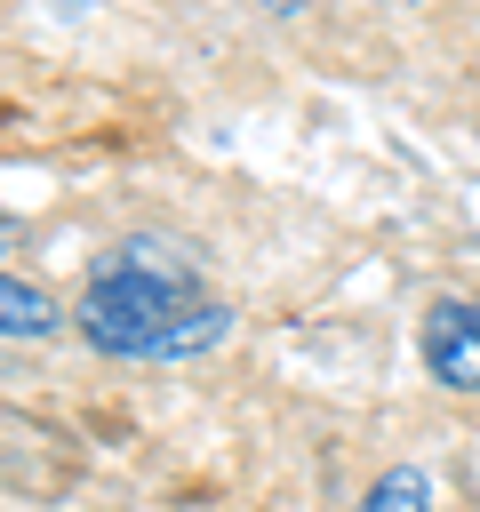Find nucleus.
Returning <instances> with one entry per match:
<instances>
[{
	"mask_svg": "<svg viewBox=\"0 0 480 512\" xmlns=\"http://www.w3.org/2000/svg\"><path fill=\"white\" fill-rule=\"evenodd\" d=\"M424 368H432V384H448V392H480V304L440 296V304L424 312Z\"/></svg>",
	"mask_w": 480,
	"mask_h": 512,
	"instance_id": "2",
	"label": "nucleus"
},
{
	"mask_svg": "<svg viewBox=\"0 0 480 512\" xmlns=\"http://www.w3.org/2000/svg\"><path fill=\"white\" fill-rule=\"evenodd\" d=\"M80 336L112 360H184V352H208L232 336V312L200 296V272L184 248L168 240H120L88 296H80Z\"/></svg>",
	"mask_w": 480,
	"mask_h": 512,
	"instance_id": "1",
	"label": "nucleus"
},
{
	"mask_svg": "<svg viewBox=\"0 0 480 512\" xmlns=\"http://www.w3.org/2000/svg\"><path fill=\"white\" fill-rule=\"evenodd\" d=\"M360 512H432V480L416 464H392V472H376V488L360 496Z\"/></svg>",
	"mask_w": 480,
	"mask_h": 512,
	"instance_id": "4",
	"label": "nucleus"
},
{
	"mask_svg": "<svg viewBox=\"0 0 480 512\" xmlns=\"http://www.w3.org/2000/svg\"><path fill=\"white\" fill-rule=\"evenodd\" d=\"M0 312H8V320H0V328H8V344H24V336H48V328H56V304H48L40 288H24L16 272L0 280Z\"/></svg>",
	"mask_w": 480,
	"mask_h": 512,
	"instance_id": "3",
	"label": "nucleus"
}]
</instances>
